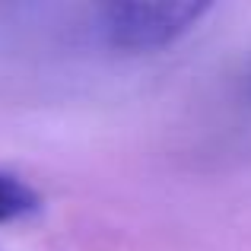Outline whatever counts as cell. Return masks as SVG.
Instances as JSON below:
<instances>
[{
  "label": "cell",
  "instance_id": "6da1fadb",
  "mask_svg": "<svg viewBox=\"0 0 251 251\" xmlns=\"http://www.w3.org/2000/svg\"><path fill=\"white\" fill-rule=\"evenodd\" d=\"M210 3L169 0V3H105L99 10V29L111 48L153 51L188 35L207 13Z\"/></svg>",
  "mask_w": 251,
  "mask_h": 251
},
{
  "label": "cell",
  "instance_id": "3957f363",
  "mask_svg": "<svg viewBox=\"0 0 251 251\" xmlns=\"http://www.w3.org/2000/svg\"><path fill=\"white\" fill-rule=\"evenodd\" d=\"M248 96H251V76H248Z\"/></svg>",
  "mask_w": 251,
  "mask_h": 251
},
{
  "label": "cell",
  "instance_id": "7a4b0ae2",
  "mask_svg": "<svg viewBox=\"0 0 251 251\" xmlns=\"http://www.w3.org/2000/svg\"><path fill=\"white\" fill-rule=\"evenodd\" d=\"M42 210H45L42 194L25 178H19L16 172L0 169V226L35 220Z\"/></svg>",
  "mask_w": 251,
  "mask_h": 251
}]
</instances>
